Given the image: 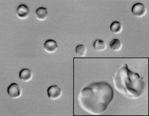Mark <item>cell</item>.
I'll return each mask as SVG.
<instances>
[{"label": "cell", "instance_id": "1", "mask_svg": "<svg viewBox=\"0 0 149 116\" xmlns=\"http://www.w3.org/2000/svg\"><path fill=\"white\" fill-rule=\"evenodd\" d=\"M114 92L107 82H93L83 88L78 97L79 105L85 111L97 115L104 113L112 100Z\"/></svg>", "mask_w": 149, "mask_h": 116}, {"label": "cell", "instance_id": "2", "mask_svg": "<svg viewBox=\"0 0 149 116\" xmlns=\"http://www.w3.org/2000/svg\"><path fill=\"white\" fill-rule=\"evenodd\" d=\"M113 81L115 89L130 99L139 98L145 86L143 78L129 69L126 64H123L116 71L113 77Z\"/></svg>", "mask_w": 149, "mask_h": 116}, {"label": "cell", "instance_id": "3", "mask_svg": "<svg viewBox=\"0 0 149 116\" xmlns=\"http://www.w3.org/2000/svg\"><path fill=\"white\" fill-rule=\"evenodd\" d=\"M131 10L132 13L138 17H141L144 16L147 11L144 5L140 3H138L134 5Z\"/></svg>", "mask_w": 149, "mask_h": 116}, {"label": "cell", "instance_id": "4", "mask_svg": "<svg viewBox=\"0 0 149 116\" xmlns=\"http://www.w3.org/2000/svg\"><path fill=\"white\" fill-rule=\"evenodd\" d=\"M48 97L51 99L56 100L61 96L62 91L57 85H53L49 87L47 90Z\"/></svg>", "mask_w": 149, "mask_h": 116}, {"label": "cell", "instance_id": "5", "mask_svg": "<svg viewBox=\"0 0 149 116\" xmlns=\"http://www.w3.org/2000/svg\"><path fill=\"white\" fill-rule=\"evenodd\" d=\"M7 91L9 95L13 98H17L21 95V89L18 84L16 83L11 84L7 89Z\"/></svg>", "mask_w": 149, "mask_h": 116}, {"label": "cell", "instance_id": "6", "mask_svg": "<svg viewBox=\"0 0 149 116\" xmlns=\"http://www.w3.org/2000/svg\"><path fill=\"white\" fill-rule=\"evenodd\" d=\"M44 48L46 52L49 53H53L56 51L58 46L56 41L53 40L49 39L44 42Z\"/></svg>", "mask_w": 149, "mask_h": 116}, {"label": "cell", "instance_id": "7", "mask_svg": "<svg viewBox=\"0 0 149 116\" xmlns=\"http://www.w3.org/2000/svg\"><path fill=\"white\" fill-rule=\"evenodd\" d=\"M16 13L19 18L21 19H24L27 18L29 15V9L26 5L22 4L17 8Z\"/></svg>", "mask_w": 149, "mask_h": 116}, {"label": "cell", "instance_id": "8", "mask_svg": "<svg viewBox=\"0 0 149 116\" xmlns=\"http://www.w3.org/2000/svg\"><path fill=\"white\" fill-rule=\"evenodd\" d=\"M33 74L31 71L29 69L24 68L19 72V77L20 79L24 82L30 81L32 78Z\"/></svg>", "mask_w": 149, "mask_h": 116}, {"label": "cell", "instance_id": "9", "mask_svg": "<svg viewBox=\"0 0 149 116\" xmlns=\"http://www.w3.org/2000/svg\"><path fill=\"white\" fill-rule=\"evenodd\" d=\"M36 18L39 21H43L46 19L48 16V12L46 8L40 7L35 12Z\"/></svg>", "mask_w": 149, "mask_h": 116}, {"label": "cell", "instance_id": "10", "mask_svg": "<svg viewBox=\"0 0 149 116\" xmlns=\"http://www.w3.org/2000/svg\"><path fill=\"white\" fill-rule=\"evenodd\" d=\"M93 46L95 50L99 51H104L107 48L106 43L103 40L101 39H97L95 40Z\"/></svg>", "mask_w": 149, "mask_h": 116}, {"label": "cell", "instance_id": "11", "mask_svg": "<svg viewBox=\"0 0 149 116\" xmlns=\"http://www.w3.org/2000/svg\"><path fill=\"white\" fill-rule=\"evenodd\" d=\"M110 48L115 51H120L122 48V44L118 39L115 38L112 40L109 44Z\"/></svg>", "mask_w": 149, "mask_h": 116}, {"label": "cell", "instance_id": "12", "mask_svg": "<svg viewBox=\"0 0 149 116\" xmlns=\"http://www.w3.org/2000/svg\"><path fill=\"white\" fill-rule=\"evenodd\" d=\"M123 29L121 24L119 21H114L113 22L110 26L111 31L115 34H118L121 32Z\"/></svg>", "mask_w": 149, "mask_h": 116}, {"label": "cell", "instance_id": "13", "mask_svg": "<svg viewBox=\"0 0 149 116\" xmlns=\"http://www.w3.org/2000/svg\"><path fill=\"white\" fill-rule=\"evenodd\" d=\"M87 49L86 47L84 44L78 45L75 48V52L78 56L83 57L85 56L87 53Z\"/></svg>", "mask_w": 149, "mask_h": 116}]
</instances>
